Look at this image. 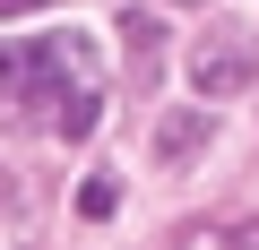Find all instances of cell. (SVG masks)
<instances>
[{
  "label": "cell",
  "mask_w": 259,
  "mask_h": 250,
  "mask_svg": "<svg viewBox=\"0 0 259 250\" xmlns=\"http://www.w3.org/2000/svg\"><path fill=\"white\" fill-rule=\"evenodd\" d=\"M207 130H216V112H173L164 130H156V156H164V164H182V156H190Z\"/></svg>",
  "instance_id": "cell-3"
},
{
  "label": "cell",
  "mask_w": 259,
  "mask_h": 250,
  "mask_svg": "<svg viewBox=\"0 0 259 250\" xmlns=\"http://www.w3.org/2000/svg\"><path fill=\"white\" fill-rule=\"evenodd\" d=\"M0 95L35 104L61 138H87L104 121V52L87 35H44V43H0Z\"/></svg>",
  "instance_id": "cell-1"
},
{
  "label": "cell",
  "mask_w": 259,
  "mask_h": 250,
  "mask_svg": "<svg viewBox=\"0 0 259 250\" xmlns=\"http://www.w3.org/2000/svg\"><path fill=\"white\" fill-rule=\"evenodd\" d=\"M250 69H259V61H250V52H242V43H225V52H216V43H207V52H199V61H190V78H199V86H207V95H242V86H250Z\"/></svg>",
  "instance_id": "cell-2"
},
{
  "label": "cell",
  "mask_w": 259,
  "mask_h": 250,
  "mask_svg": "<svg viewBox=\"0 0 259 250\" xmlns=\"http://www.w3.org/2000/svg\"><path fill=\"white\" fill-rule=\"evenodd\" d=\"M112 207H121V190H112V173H95V181L78 190V216H95V224H104Z\"/></svg>",
  "instance_id": "cell-4"
},
{
  "label": "cell",
  "mask_w": 259,
  "mask_h": 250,
  "mask_svg": "<svg viewBox=\"0 0 259 250\" xmlns=\"http://www.w3.org/2000/svg\"><path fill=\"white\" fill-rule=\"evenodd\" d=\"M35 9H52V0H0V26H9V18H35Z\"/></svg>",
  "instance_id": "cell-5"
}]
</instances>
